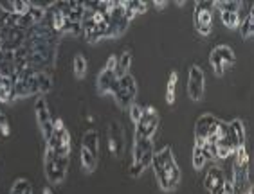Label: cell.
I'll use <instances>...</instances> for the list:
<instances>
[{"label":"cell","instance_id":"cell-23","mask_svg":"<svg viewBox=\"0 0 254 194\" xmlns=\"http://www.w3.org/2000/svg\"><path fill=\"white\" fill-rule=\"evenodd\" d=\"M220 18H222V24L225 27H229V29H236L240 25V16L238 13H229V11H220Z\"/></svg>","mask_w":254,"mask_h":194},{"label":"cell","instance_id":"cell-7","mask_svg":"<svg viewBox=\"0 0 254 194\" xmlns=\"http://www.w3.org/2000/svg\"><path fill=\"white\" fill-rule=\"evenodd\" d=\"M213 2H196L195 13H193V22H195V29L202 36H209L213 31Z\"/></svg>","mask_w":254,"mask_h":194},{"label":"cell","instance_id":"cell-20","mask_svg":"<svg viewBox=\"0 0 254 194\" xmlns=\"http://www.w3.org/2000/svg\"><path fill=\"white\" fill-rule=\"evenodd\" d=\"M240 33H242V38L244 40H251L254 34V11H249L247 18L240 22Z\"/></svg>","mask_w":254,"mask_h":194},{"label":"cell","instance_id":"cell-22","mask_svg":"<svg viewBox=\"0 0 254 194\" xmlns=\"http://www.w3.org/2000/svg\"><path fill=\"white\" fill-rule=\"evenodd\" d=\"M177 81H179V72L170 74V81H168V88H166V102L168 104H173L175 102V88H177Z\"/></svg>","mask_w":254,"mask_h":194},{"label":"cell","instance_id":"cell-24","mask_svg":"<svg viewBox=\"0 0 254 194\" xmlns=\"http://www.w3.org/2000/svg\"><path fill=\"white\" fill-rule=\"evenodd\" d=\"M33 193V187H31V182L25 178L16 180L13 187H11V194H29Z\"/></svg>","mask_w":254,"mask_h":194},{"label":"cell","instance_id":"cell-4","mask_svg":"<svg viewBox=\"0 0 254 194\" xmlns=\"http://www.w3.org/2000/svg\"><path fill=\"white\" fill-rule=\"evenodd\" d=\"M233 155H235V164H233V176H231V180H233V185H235V194H244L245 185L249 182V153L245 149V146H242Z\"/></svg>","mask_w":254,"mask_h":194},{"label":"cell","instance_id":"cell-1","mask_svg":"<svg viewBox=\"0 0 254 194\" xmlns=\"http://www.w3.org/2000/svg\"><path fill=\"white\" fill-rule=\"evenodd\" d=\"M152 167L155 171V178L159 182V187H161L164 193H171V191L177 189V185L181 182V169L177 165L175 156H173V151H171L170 146H166L162 151L159 153H153L152 158Z\"/></svg>","mask_w":254,"mask_h":194},{"label":"cell","instance_id":"cell-18","mask_svg":"<svg viewBox=\"0 0 254 194\" xmlns=\"http://www.w3.org/2000/svg\"><path fill=\"white\" fill-rule=\"evenodd\" d=\"M213 52L220 58V61L225 65V67H227V65H235L236 63L235 52H233V48L227 47V45H218V47L213 48Z\"/></svg>","mask_w":254,"mask_h":194},{"label":"cell","instance_id":"cell-33","mask_svg":"<svg viewBox=\"0 0 254 194\" xmlns=\"http://www.w3.org/2000/svg\"><path fill=\"white\" fill-rule=\"evenodd\" d=\"M116 67H118V58L116 56H110L107 61V65H105V68L107 70H112V72H116Z\"/></svg>","mask_w":254,"mask_h":194},{"label":"cell","instance_id":"cell-31","mask_svg":"<svg viewBox=\"0 0 254 194\" xmlns=\"http://www.w3.org/2000/svg\"><path fill=\"white\" fill-rule=\"evenodd\" d=\"M0 133H2V137H9V124H7V119L4 115L0 117Z\"/></svg>","mask_w":254,"mask_h":194},{"label":"cell","instance_id":"cell-13","mask_svg":"<svg viewBox=\"0 0 254 194\" xmlns=\"http://www.w3.org/2000/svg\"><path fill=\"white\" fill-rule=\"evenodd\" d=\"M215 121H216V117L211 115V113H205V115L198 117V121H196V124H195V146L204 147L207 131H209L211 124H213Z\"/></svg>","mask_w":254,"mask_h":194},{"label":"cell","instance_id":"cell-25","mask_svg":"<svg viewBox=\"0 0 254 194\" xmlns=\"http://www.w3.org/2000/svg\"><path fill=\"white\" fill-rule=\"evenodd\" d=\"M213 5H216V7H218V11H229V13H238L242 2H238V0H218V2H215Z\"/></svg>","mask_w":254,"mask_h":194},{"label":"cell","instance_id":"cell-34","mask_svg":"<svg viewBox=\"0 0 254 194\" xmlns=\"http://www.w3.org/2000/svg\"><path fill=\"white\" fill-rule=\"evenodd\" d=\"M5 18H7V11L0 5V27H4L5 25Z\"/></svg>","mask_w":254,"mask_h":194},{"label":"cell","instance_id":"cell-27","mask_svg":"<svg viewBox=\"0 0 254 194\" xmlns=\"http://www.w3.org/2000/svg\"><path fill=\"white\" fill-rule=\"evenodd\" d=\"M209 61H211V67H213V70H215V74L218 76V78H222L225 72V65L220 61V58L216 56L213 50H211V56H209Z\"/></svg>","mask_w":254,"mask_h":194},{"label":"cell","instance_id":"cell-5","mask_svg":"<svg viewBox=\"0 0 254 194\" xmlns=\"http://www.w3.org/2000/svg\"><path fill=\"white\" fill-rule=\"evenodd\" d=\"M45 149L53 151L60 156L70 155V133L65 128L62 119H53V133H51L49 141L45 142Z\"/></svg>","mask_w":254,"mask_h":194},{"label":"cell","instance_id":"cell-8","mask_svg":"<svg viewBox=\"0 0 254 194\" xmlns=\"http://www.w3.org/2000/svg\"><path fill=\"white\" fill-rule=\"evenodd\" d=\"M159 126V113L153 106L144 108L141 121L135 124V139H152Z\"/></svg>","mask_w":254,"mask_h":194},{"label":"cell","instance_id":"cell-16","mask_svg":"<svg viewBox=\"0 0 254 194\" xmlns=\"http://www.w3.org/2000/svg\"><path fill=\"white\" fill-rule=\"evenodd\" d=\"M98 158H99V155H96V153H92L90 149H87V147L81 146V167H83L85 173H92V171L96 169Z\"/></svg>","mask_w":254,"mask_h":194},{"label":"cell","instance_id":"cell-3","mask_svg":"<svg viewBox=\"0 0 254 194\" xmlns=\"http://www.w3.org/2000/svg\"><path fill=\"white\" fill-rule=\"evenodd\" d=\"M44 171H45L47 182H51L53 185L62 184L68 171V156H60V155H56V153H53V151L45 149Z\"/></svg>","mask_w":254,"mask_h":194},{"label":"cell","instance_id":"cell-17","mask_svg":"<svg viewBox=\"0 0 254 194\" xmlns=\"http://www.w3.org/2000/svg\"><path fill=\"white\" fill-rule=\"evenodd\" d=\"M130 65H132V50H125L121 54V58H118V67H116V78H123L127 76L128 70H130Z\"/></svg>","mask_w":254,"mask_h":194},{"label":"cell","instance_id":"cell-11","mask_svg":"<svg viewBox=\"0 0 254 194\" xmlns=\"http://www.w3.org/2000/svg\"><path fill=\"white\" fill-rule=\"evenodd\" d=\"M225 175L220 167H209L204 178V187L209 194H224Z\"/></svg>","mask_w":254,"mask_h":194},{"label":"cell","instance_id":"cell-15","mask_svg":"<svg viewBox=\"0 0 254 194\" xmlns=\"http://www.w3.org/2000/svg\"><path fill=\"white\" fill-rule=\"evenodd\" d=\"M0 5H2L7 13L18 15V16L25 15V13L31 9V2H25V0H5V2H0Z\"/></svg>","mask_w":254,"mask_h":194},{"label":"cell","instance_id":"cell-14","mask_svg":"<svg viewBox=\"0 0 254 194\" xmlns=\"http://www.w3.org/2000/svg\"><path fill=\"white\" fill-rule=\"evenodd\" d=\"M116 85H118L116 72L103 68L98 76V92L101 94V96H105V94H112L114 88H116Z\"/></svg>","mask_w":254,"mask_h":194},{"label":"cell","instance_id":"cell-2","mask_svg":"<svg viewBox=\"0 0 254 194\" xmlns=\"http://www.w3.org/2000/svg\"><path fill=\"white\" fill-rule=\"evenodd\" d=\"M153 158V141L152 139H135L132 153V165H130V176L139 178L144 173Z\"/></svg>","mask_w":254,"mask_h":194},{"label":"cell","instance_id":"cell-32","mask_svg":"<svg viewBox=\"0 0 254 194\" xmlns=\"http://www.w3.org/2000/svg\"><path fill=\"white\" fill-rule=\"evenodd\" d=\"M224 194H235V185H233V180H231V176H229V178L225 176V182H224Z\"/></svg>","mask_w":254,"mask_h":194},{"label":"cell","instance_id":"cell-10","mask_svg":"<svg viewBox=\"0 0 254 194\" xmlns=\"http://www.w3.org/2000/svg\"><path fill=\"white\" fill-rule=\"evenodd\" d=\"M188 96L193 101H200L204 96V70L198 65H193L190 70V78H188Z\"/></svg>","mask_w":254,"mask_h":194},{"label":"cell","instance_id":"cell-6","mask_svg":"<svg viewBox=\"0 0 254 194\" xmlns=\"http://www.w3.org/2000/svg\"><path fill=\"white\" fill-rule=\"evenodd\" d=\"M112 96L121 110H130V106L133 104V99H135V96H137L135 79H133L130 74L119 78L118 85H116V88H114Z\"/></svg>","mask_w":254,"mask_h":194},{"label":"cell","instance_id":"cell-36","mask_svg":"<svg viewBox=\"0 0 254 194\" xmlns=\"http://www.w3.org/2000/svg\"><path fill=\"white\" fill-rule=\"evenodd\" d=\"M42 194H54V193H53V189H51V187H45V189L42 191Z\"/></svg>","mask_w":254,"mask_h":194},{"label":"cell","instance_id":"cell-21","mask_svg":"<svg viewBox=\"0 0 254 194\" xmlns=\"http://www.w3.org/2000/svg\"><path fill=\"white\" fill-rule=\"evenodd\" d=\"M72 70H74V76H76L78 79H81V78H85V76H87V59H85V56L78 54V56L74 58Z\"/></svg>","mask_w":254,"mask_h":194},{"label":"cell","instance_id":"cell-9","mask_svg":"<svg viewBox=\"0 0 254 194\" xmlns=\"http://www.w3.org/2000/svg\"><path fill=\"white\" fill-rule=\"evenodd\" d=\"M34 112H36V122H38L40 131L44 135V141H49L51 133H53V117H51L49 106H47V101L44 97H38L36 99V104H34Z\"/></svg>","mask_w":254,"mask_h":194},{"label":"cell","instance_id":"cell-35","mask_svg":"<svg viewBox=\"0 0 254 194\" xmlns=\"http://www.w3.org/2000/svg\"><path fill=\"white\" fill-rule=\"evenodd\" d=\"M153 4H155V7H157V9H159V11H162V9H164V7H166V5H168V2H166V0H155V2H153Z\"/></svg>","mask_w":254,"mask_h":194},{"label":"cell","instance_id":"cell-19","mask_svg":"<svg viewBox=\"0 0 254 194\" xmlns=\"http://www.w3.org/2000/svg\"><path fill=\"white\" fill-rule=\"evenodd\" d=\"M81 146H83V147H87V149H90L92 153H96V155H99V135H98V131H96V130L85 131Z\"/></svg>","mask_w":254,"mask_h":194},{"label":"cell","instance_id":"cell-30","mask_svg":"<svg viewBox=\"0 0 254 194\" xmlns=\"http://www.w3.org/2000/svg\"><path fill=\"white\" fill-rule=\"evenodd\" d=\"M130 5H132V9L135 11V15H142V13H146V9H148V4L142 2V0H130Z\"/></svg>","mask_w":254,"mask_h":194},{"label":"cell","instance_id":"cell-12","mask_svg":"<svg viewBox=\"0 0 254 194\" xmlns=\"http://www.w3.org/2000/svg\"><path fill=\"white\" fill-rule=\"evenodd\" d=\"M108 149L116 156H119L125 149V131L119 122H112L108 126Z\"/></svg>","mask_w":254,"mask_h":194},{"label":"cell","instance_id":"cell-28","mask_svg":"<svg viewBox=\"0 0 254 194\" xmlns=\"http://www.w3.org/2000/svg\"><path fill=\"white\" fill-rule=\"evenodd\" d=\"M204 164H205L204 153H202V149L198 146H195V147H193V167H195V169H202Z\"/></svg>","mask_w":254,"mask_h":194},{"label":"cell","instance_id":"cell-26","mask_svg":"<svg viewBox=\"0 0 254 194\" xmlns=\"http://www.w3.org/2000/svg\"><path fill=\"white\" fill-rule=\"evenodd\" d=\"M229 126L233 128V131H235L238 144L240 146H245V126H244V122L240 121V119H235V121L231 122Z\"/></svg>","mask_w":254,"mask_h":194},{"label":"cell","instance_id":"cell-29","mask_svg":"<svg viewBox=\"0 0 254 194\" xmlns=\"http://www.w3.org/2000/svg\"><path fill=\"white\" fill-rule=\"evenodd\" d=\"M142 113H144V108L139 106V104H132L130 106V119L133 121V124H137V122L141 121Z\"/></svg>","mask_w":254,"mask_h":194},{"label":"cell","instance_id":"cell-37","mask_svg":"<svg viewBox=\"0 0 254 194\" xmlns=\"http://www.w3.org/2000/svg\"><path fill=\"white\" fill-rule=\"evenodd\" d=\"M244 194H253V187H249V189L245 191V193H244Z\"/></svg>","mask_w":254,"mask_h":194}]
</instances>
